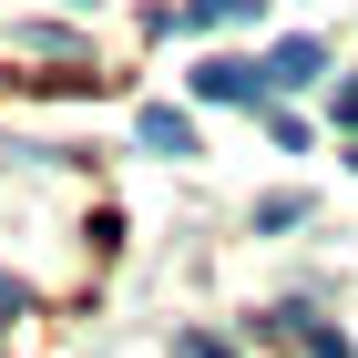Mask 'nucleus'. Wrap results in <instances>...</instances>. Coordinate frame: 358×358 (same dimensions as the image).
Masks as SVG:
<instances>
[{
  "label": "nucleus",
  "instance_id": "2",
  "mask_svg": "<svg viewBox=\"0 0 358 358\" xmlns=\"http://www.w3.org/2000/svg\"><path fill=\"white\" fill-rule=\"evenodd\" d=\"M256 72H266V92H276V83H317V72H328V41H276Z\"/></svg>",
  "mask_w": 358,
  "mask_h": 358
},
{
  "label": "nucleus",
  "instance_id": "8",
  "mask_svg": "<svg viewBox=\"0 0 358 358\" xmlns=\"http://www.w3.org/2000/svg\"><path fill=\"white\" fill-rule=\"evenodd\" d=\"M348 164H358V154H348Z\"/></svg>",
  "mask_w": 358,
  "mask_h": 358
},
{
  "label": "nucleus",
  "instance_id": "3",
  "mask_svg": "<svg viewBox=\"0 0 358 358\" xmlns=\"http://www.w3.org/2000/svg\"><path fill=\"white\" fill-rule=\"evenodd\" d=\"M134 134H143V154H194V123H185V113H134Z\"/></svg>",
  "mask_w": 358,
  "mask_h": 358
},
{
  "label": "nucleus",
  "instance_id": "6",
  "mask_svg": "<svg viewBox=\"0 0 358 358\" xmlns=\"http://www.w3.org/2000/svg\"><path fill=\"white\" fill-rule=\"evenodd\" d=\"M0 317H21V287H10V276H0Z\"/></svg>",
  "mask_w": 358,
  "mask_h": 358
},
{
  "label": "nucleus",
  "instance_id": "5",
  "mask_svg": "<svg viewBox=\"0 0 358 358\" xmlns=\"http://www.w3.org/2000/svg\"><path fill=\"white\" fill-rule=\"evenodd\" d=\"M338 123H358V72H348V83H338Z\"/></svg>",
  "mask_w": 358,
  "mask_h": 358
},
{
  "label": "nucleus",
  "instance_id": "7",
  "mask_svg": "<svg viewBox=\"0 0 358 358\" xmlns=\"http://www.w3.org/2000/svg\"><path fill=\"white\" fill-rule=\"evenodd\" d=\"M194 358H236V348H215V338H205V348H194Z\"/></svg>",
  "mask_w": 358,
  "mask_h": 358
},
{
  "label": "nucleus",
  "instance_id": "1",
  "mask_svg": "<svg viewBox=\"0 0 358 358\" xmlns=\"http://www.w3.org/2000/svg\"><path fill=\"white\" fill-rule=\"evenodd\" d=\"M194 92H205V103H266V72L236 62V52H215L205 72H194Z\"/></svg>",
  "mask_w": 358,
  "mask_h": 358
},
{
  "label": "nucleus",
  "instance_id": "4",
  "mask_svg": "<svg viewBox=\"0 0 358 358\" xmlns=\"http://www.w3.org/2000/svg\"><path fill=\"white\" fill-rule=\"evenodd\" d=\"M256 10H266V0H194L185 21H194V31H236V21H256Z\"/></svg>",
  "mask_w": 358,
  "mask_h": 358
}]
</instances>
